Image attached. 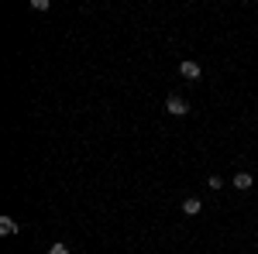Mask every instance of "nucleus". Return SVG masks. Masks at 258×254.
Returning <instances> with one entry per match:
<instances>
[{"instance_id": "obj_1", "label": "nucleus", "mask_w": 258, "mask_h": 254, "mask_svg": "<svg viewBox=\"0 0 258 254\" xmlns=\"http://www.w3.org/2000/svg\"><path fill=\"white\" fill-rule=\"evenodd\" d=\"M165 110H169L172 117H186V114H189V103L179 97V93H172V97L165 100Z\"/></svg>"}, {"instance_id": "obj_5", "label": "nucleus", "mask_w": 258, "mask_h": 254, "mask_svg": "<svg viewBox=\"0 0 258 254\" xmlns=\"http://www.w3.org/2000/svg\"><path fill=\"white\" fill-rule=\"evenodd\" d=\"M21 227H18V220H11V216H0V234L4 237H14Z\"/></svg>"}, {"instance_id": "obj_4", "label": "nucleus", "mask_w": 258, "mask_h": 254, "mask_svg": "<svg viewBox=\"0 0 258 254\" xmlns=\"http://www.w3.org/2000/svg\"><path fill=\"white\" fill-rule=\"evenodd\" d=\"M200 210H203V203H200L197 196H186V199H182V213L186 216H197Z\"/></svg>"}, {"instance_id": "obj_6", "label": "nucleus", "mask_w": 258, "mask_h": 254, "mask_svg": "<svg viewBox=\"0 0 258 254\" xmlns=\"http://www.w3.org/2000/svg\"><path fill=\"white\" fill-rule=\"evenodd\" d=\"M207 186L217 193V189H224V179H220V176H210V182H207Z\"/></svg>"}, {"instance_id": "obj_3", "label": "nucleus", "mask_w": 258, "mask_h": 254, "mask_svg": "<svg viewBox=\"0 0 258 254\" xmlns=\"http://www.w3.org/2000/svg\"><path fill=\"white\" fill-rule=\"evenodd\" d=\"M251 186H255V176H251V172H238V176H234V189H238V193H248Z\"/></svg>"}, {"instance_id": "obj_7", "label": "nucleus", "mask_w": 258, "mask_h": 254, "mask_svg": "<svg viewBox=\"0 0 258 254\" xmlns=\"http://www.w3.org/2000/svg\"><path fill=\"white\" fill-rule=\"evenodd\" d=\"M48 254H69V247H66V244H52V247H48Z\"/></svg>"}, {"instance_id": "obj_8", "label": "nucleus", "mask_w": 258, "mask_h": 254, "mask_svg": "<svg viewBox=\"0 0 258 254\" xmlns=\"http://www.w3.org/2000/svg\"><path fill=\"white\" fill-rule=\"evenodd\" d=\"M31 7H35V11H48L52 4H48V0H31Z\"/></svg>"}, {"instance_id": "obj_2", "label": "nucleus", "mask_w": 258, "mask_h": 254, "mask_svg": "<svg viewBox=\"0 0 258 254\" xmlns=\"http://www.w3.org/2000/svg\"><path fill=\"white\" fill-rule=\"evenodd\" d=\"M179 76H182V79H200V76H203V65L193 62V59H182V62H179Z\"/></svg>"}]
</instances>
